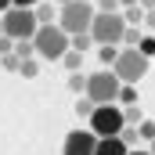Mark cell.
I'll list each match as a JSON object with an SVG mask.
<instances>
[{
  "instance_id": "obj_20",
  "label": "cell",
  "mask_w": 155,
  "mask_h": 155,
  "mask_svg": "<svg viewBox=\"0 0 155 155\" xmlns=\"http://www.w3.org/2000/svg\"><path fill=\"white\" fill-rule=\"evenodd\" d=\"M134 51H141L144 58H155V36H141V43H137Z\"/></svg>"
},
{
  "instance_id": "obj_34",
  "label": "cell",
  "mask_w": 155,
  "mask_h": 155,
  "mask_svg": "<svg viewBox=\"0 0 155 155\" xmlns=\"http://www.w3.org/2000/svg\"><path fill=\"white\" fill-rule=\"evenodd\" d=\"M0 36H4V18H0Z\"/></svg>"
},
{
  "instance_id": "obj_5",
  "label": "cell",
  "mask_w": 155,
  "mask_h": 155,
  "mask_svg": "<svg viewBox=\"0 0 155 155\" xmlns=\"http://www.w3.org/2000/svg\"><path fill=\"white\" fill-rule=\"evenodd\" d=\"M90 123V134L101 141V137H119L126 130V119H123V108L119 105H97L94 116L87 119Z\"/></svg>"
},
{
  "instance_id": "obj_19",
  "label": "cell",
  "mask_w": 155,
  "mask_h": 155,
  "mask_svg": "<svg viewBox=\"0 0 155 155\" xmlns=\"http://www.w3.org/2000/svg\"><path fill=\"white\" fill-rule=\"evenodd\" d=\"M137 137L155 141V119H141V126H137Z\"/></svg>"
},
{
  "instance_id": "obj_3",
  "label": "cell",
  "mask_w": 155,
  "mask_h": 155,
  "mask_svg": "<svg viewBox=\"0 0 155 155\" xmlns=\"http://www.w3.org/2000/svg\"><path fill=\"white\" fill-rule=\"evenodd\" d=\"M94 4H83V0H69L58 7V25L69 33V36H79V33H90V22H94Z\"/></svg>"
},
{
  "instance_id": "obj_4",
  "label": "cell",
  "mask_w": 155,
  "mask_h": 155,
  "mask_svg": "<svg viewBox=\"0 0 155 155\" xmlns=\"http://www.w3.org/2000/svg\"><path fill=\"white\" fill-rule=\"evenodd\" d=\"M119 87H123V83L116 79V72H112V69H101V72H90V76H87L83 97H90L94 105H116Z\"/></svg>"
},
{
  "instance_id": "obj_11",
  "label": "cell",
  "mask_w": 155,
  "mask_h": 155,
  "mask_svg": "<svg viewBox=\"0 0 155 155\" xmlns=\"http://www.w3.org/2000/svg\"><path fill=\"white\" fill-rule=\"evenodd\" d=\"M94 47V40H90V33H79V36H69V51H79V54H87Z\"/></svg>"
},
{
  "instance_id": "obj_28",
  "label": "cell",
  "mask_w": 155,
  "mask_h": 155,
  "mask_svg": "<svg viewBox=\"0 0 155 155\" xmlns=\"http://www.w3.org/2000/svg\"><path fill=\"white\" fill-rule=\"evenodd\" d=\"M141 0H119V11H126V7H137Z\"/></svg>"
},
{
  "instance_id": "obj_22",
  "label": "cell",
  "mask_w": 155,
  "mask_h": 155,
  "mask_svg": "<svg viewBox=\"0 0 155 155\" xmlns=\"http://www.w3.org/2000/svg\"><path fill=\"white\" fill-rule=\"evenodd\" d=\"M18 72H22L25 79H36V76H40V65L29 58V61H22V65H18Z\"/></svg>"
},
{
  "instance_id": "obj_17",
  "label": "cell",
  "mask_w": 155,
  "mask_h": 155,
  "mask_svg": "<svg viewBox=\"0 0 155 155\" xmlns=\"http://www.w3.org/2000/svg\"><path fill=\"white\" fill-rule=\"evenodd\" d=\"M69 90L83 97V90H87V76H83V72H72V76H69Z\"/></svg>"
},
{
  "instance_id": "obj_1",
  "label": "cell",
  "mask_w": 155,
  "mask_h": 155,
  "mask_svg": "<svg viewBox=\"0 0 155 155\" xmlns=\"http://www.w3.org/2000/svg\"><path fill=\"white\" fill-rule=\"evenodd\" d=\"M33 51H36L43 61H61V58L69 54V33H65L58 22L40 25L36 36H33Z\"/></svg>"
},
{
  "instance_id": "obj_25",
  "label": "cell",
  "mask_w": 155,
  "mask_h": 155,
  "mask_svg": "<svg viewBox=\"0 0 155 155\" xmlns=\"http://www.w3.org/2000/svg\"><path fill=\"white\" fill-rule=\"evenodd\" d=\"M18 65H22V61H18L15 54H7V58H4V69H11V72H18Z\"/></svg>"
},
{
  "instance_id": "obj_32",
  "label": "cell",
  "mask_w": 155,
  "mask_h": 155,
  "mask_svg": "<svg viewBox=\"0 0 155 155\" xmlns=\"http://www.w3.org/2000/svg\"><path fill=\"white\" fill-rule=\"evenodd\" d=\"M148 152H152V155H155V141H152V144H148Z\"/></svg>"
},
{
  "instance_id": "obj_35",
  "label": "cell",
  "mask_w": 155,
  "mask_h": 155,
  "mask_svg": "<svg viewBox=\"0 0 155 155\" xmlns=\"http://www.w3.org/2000/svg\"><path fill=\"white\" fill-rule=\"evenodd\" d=\"M83 4H90V0H83Z\"/></svg>"
},
{
  "instance_id": "obj_21",
  "label": "cell",
  "mask_w": 155,
  "mask_h": 155,
  "mask_svg": "<svg viewBox=\"0 0 155 155\" xmlns=\"http://www.w3.org/2000/svg\"><path fill=\"white\" fill-rule=\"evenodd\" d=\"M123 43H126V47H137V43H141V29H137V25H126V33H123Z\"/></svg>"
},
{
  "instance_id": "obj_9",
  "label": "cell",
  "mask_w": 155,
  "mask_h": 155,
  "mask_svg": "<svg viewBox=\"0 0 155 155\" xmlns=\"http://www.w3.org/2000/svg\"><path fill=\"white\" fill-rule=\"evenodd\" d=\"M130 148L119 141V137H101L97 141V148H94V155H126Z\"/></svg>"
},
{
  "instance_id": "obj_8",
  "label": "cell",
  "mask_w": 155,
  "mask_h": 155,
  "mask_svg": "<svg viewBox=\"0 0 155 155\" xmlns=\"http://www.w3.org/2000/svg\"><path fill=\"white\" fill-rule=\"evenodd\" d=\"M94 148H97V137L90 130H72L61 144V155H94Z\"/></svg>"
},
{
  "instance_id": "obj_27",
  "label": "cell",
  "mask_w": 155,
  "mask_h": 155,
  "mask_svg": "<svg viewBox=\"0 0 155 155\" xmlns=\"http://www.w3.org/2000/svg\"><path fill=\"white\" fill-rule=\"evenodd\" d=\"M144 25H148V29H155V11H144Z\"/></svg>"
},
{
  "instance_id": "obj_29",
  "label": "cell",
  "mask_w": 155,
  "mask_h": 155,
  "mask_svg": "<svg viewBox=\"0 0 155 155\" xmlns=\"http://www.w3.org/2000/svg\"><path fill=\"white\" fill-rule=\"evenodd\" d=\"M11 7H15V4H11V0H0V15H7V11H11Z\"/></svg>"
},
{
  "instance_id": "obj_31",
  "label": "cell",
  "mask_w": 155,
  "mask_h": 155,
  "mask_svg": "<svg viewBox=\"0 0 155 155\" xmlns=\"http://www.w3.org/2000/svg\"><path fill=\"white\" fill-rule=\"evenodd\" d=\"M126 155H152V152H148V148H130Z\"/></svg>"
},
{
  "instance_id": "obj_13",
  "label": "cell",
  "mask_w": 155,
  "mask_h": 155,
  "mask_svg": "<svg viewBox=\"0 0 155 155\" xmlns=\"http://www.w3.org/2000/svg\"><path fill=\"white\" fill-rule=\"evenodd\" d=\"M116 105H119V108H130V105H137V87H119Z\"/></svg>"
},
{
  "instance_id": "obj_7",
  "label": "cell",
  "mask_w": 155,
  "mask_h": 155,
  "mask_svg": "<svg viewBox=\"0 0 155 155\" xmlns=\"http://www.w3.org/2000/svg\"><path fill=\"white\" fill-rule=\"evenodd\" d=\"M0 18H4V36H11V40H33L36 29H40L33 7H11V11L0 15Z\"/></svg>"
},
{
  "instance_id": "obj_12",
  "label": "cell",
  "mask_w": 155,
  "mask_h": 155,
  "mask_svg": "<svg viewBox=\"0 0 155 155\" xmlns=\"http://www.w3.org/2000/svg\"><path fill=\"white\" fill-rule=\"evenodd\" d=\"M11 54H15L18 61H29V58L36 54V51H33V40H15V51H11Z\"/></svg>"
},
{
  "instance_id": "obj_15",
  "label": "cell",
  "mask_w": 155,
  "mask_h": 155,
  "mask_svg": "<svg viewBox=\"0 0 155 155\" xmlns=\"http://www.w3.org/2000/svg\"><path fill=\"white\" fill-rule=\"evenodd\" d=\"M123 22H126V25H141V22H144L141 4H137V7H126V11H123Z\"/></svg>"
},
{
  "instance_id": "obj_14",
  "label": "cell",
  "mask_w": 155,
  "mask_h": 155,
  "mask_svg": "<svg viewBox=\"0 0 155 155\" xmlns=\"http://www.w3.org/2000/svg\"><path fill=\"white\" fill-rule=\"evenodd\" d=\"M33 15H36L40 25H51V22H54V4H36V7H33Z\"/></svg>"
},
{
  "instance_id": "obj_33",
  "label": "cell",
  "mask_w": 155,
  "mask_h": 155,
  "mask_svg": "<svg viewBox=\"0 0 155 155\" xmlns=\"http://www.w3.org/2000/svg\"><path fill=\"white\" fill-rule=\"evenodd\" d=\"M54 4H58V7H61V4H69V0H54Z\"/></svg>"
},
{
  "instance_id": "obj_10",
  "label": "cell",
  "mask_w": 155,
  "mask_h": 155,
  "mask_svg": "<svg viewBox=\"0 0 155 155\" xmlns=\"http://www.w3.org/2000/svg\"><path fill=\"white\" fill-rule=\"evenodd\" d=\"M97 58H101V65H105V69H112V65H116V58H119V47H116V43H101V47H97Z\"/></svg>"
},
{
  "instance_id": "obj_16",
  "label": "cell",
  "mask_w": 155,
  "mask_h": 155,
  "mask_svg": "<svg viewBox=\"0 0 155 155\" xmlns=\"http://www.w3.org/2000/svg\"><path fill=\"white\" fill-rule=\"evenodd\" d=\"M94 108H97V105H94L90 97H79V101H76V116H79V119H90V116H94Z\"/></svg>"
},
{
  "instance_id": "obj_2",
  "label": "cell",
  "mask_w": 155,
  "mask_h": 155,
  "mask_svg": "<svg viewBox=\"0 0 155 155\" xmlns=\"http://www.w3.org/2000/svg\"><path fill=\"white\" fill-rule=\"evenodd\" d=\"M148 69H152V58H144L134 47H119V58H116V65H112V72H116V79L123 87H137Z\"/></svg>"
},
{
  "instance_id": "obj_24",
  "label": "cell",
  "mask_w": 155,
  "mask_h": 155,
  "mask_svg": "<svg viewBox=\"0 0 155 155\" xmlns=\"http://www.w3.org/2000/svg\"><path fill=\"white\" fill-rule=\"evenodd\" d=\"M11 51H15V40H11V36H0V58H7Z\"/></svg>"
},
{
  "instance_id": "obj_23",
  "label": "cell",
  "mask_w": 155,
  "mask_h": 155,
  "mask_svg": "<svg viewBox=\"0 0 155 155\" xmlns=\"http://www.w3.org/2000/svg\"><path fill=\"white\" fill-rule=\"evenodd\" d=\"M94 11H105V15H112V11H119V0H97V4H94Z\"/></svg>"
},
{
  "instance_id": "obj_18",
  "label": "cell",
  "mask_w": 155,
  "mask_h": 155,
  "mask_svg": "<svg viewBox=\"0 0 155 155\" xmlns=\"http://www.w3.org/2000/svg\"><path fill=\"white\" fill-rule=\"evenodd\" d=\"M61 61H65V69H69V72H79V65H83V54H79V51H69Z\"/></svg>"
},
{
  "instance_id": "obj_30",
  "label": "cell",
  "mask_w": 155,
  "mask_h": 155,
  "mask_svg": "<svg viewBox=\"0 0 155 155\" xmlns=\"http://www.w3.org/2000/svg\"><path fill=\"white\" fill-rule=\"evenodd\" d=\"M141 11H155V0H141Z\"/></svg>"
},
{
  "instance_id": "obj_6",
  "label": "cell",
  "mask_w": 155,
  "mask_h": 155,
  "mask_svg": "<svg viewBox=\"0 0 155 155\" xmlns=\"http://www.w3.org/2000/svg\"><path fill=\"white\" fill-rule=\"evenodd\" d=\"M123 33H126V22H123V11H112V15H105V11H97L94 15V22H90V40L101 47V43H123Z\"/></svg>"
},
{
  "instance_id": "obj_26",
  "label": "cell",
  "mask_w": 155,
  "mask_h": 155,
  "mask_svg": "<svg viewBox=\"0 0 155 155\" xmlns=\"http://www.w3.org/2000/svg\"><path fill=\"white\" fill-rule=\"evenodd\" d=\"M11 4H15V7H36L40 0H11Z\"/></svg>"
}]
</instances>
